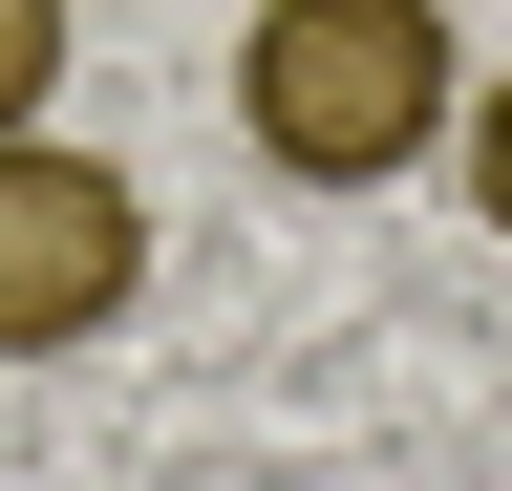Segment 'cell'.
Returning <instances> with one entry per match:
<instances>
[{
  "instance_id": "obj_1",
  "label": "cell",
  "mask_w": 512,
  "mask_h": 491,
  "mask_svg": "<svg viewBox=\"0 0 512 491\" xmlns=\"http://www.w3.org/2000/svg\"><path fill=\"white\" fill-rule=\"evenodd\" d=\"M448 107H470L448 0H256V22H235V129H256V171H299V193L427 171Z\"/></svg>"
},
{
  "instance_id": "obj_2",
  "label": "cell",
  "mask_w": 512,
  "mask_h": 491,
  "mask_svg": "<svg viewBox=\"0 0 512 491\" xmlns=\"http://www.w3.org/2000/svg\"><path fill=\"white\" fill-rule=\"evenodd\" d=\"M128 278H150V193L107 150H64V129H0V363L107 342Z\"/></svg>"
},
{
  "instance_id": "obj_3",
  "label": "cell",
  "mask_w": 512,
  "mask_h": 491,
  "mask_svg": "<svg viewBox=\"0 0 512 491\" xmlns=\"http://www.w3.org/2000/svg\"><path fill=\"white\" fill-rule=\"evenodd\" d=\"M64 107V0H0V129H43Z\"/></svg>"
},
{
  "instance_id": "obj_4",
  "label": "cell",
  "mask_w": 512,
  "mask_h": 491,
  "mask_svg": "<svg viewBox=\"0 0 512 491\" xmlns=\"http://www.w3.org/2000/svg\"><path fill=\"white\" fill-rule=\"evenodd\" d=\"M448 150H470V214L512 235V86H470V107H448Z\"/></svg>"
}]
</instances>
